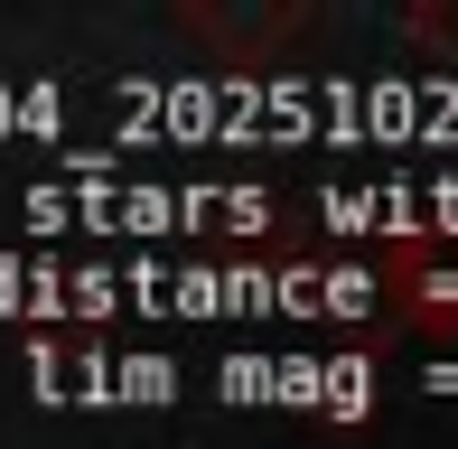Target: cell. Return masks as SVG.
Segmentation results:
<instances>
[{"instance_id": "6da1fadb", "label": "cell", "mask_w": 458, "mask_h": 449, "mask_svg": "<svg viewBox=\"0 0 458 449\" xmlns=\"http://www.w3.org/2000/svg\"><path fill=\"white\" fill-rule=\"evenodd\" d=\"M393 318L421 337H458V234H393L384 243Z\"/></svg>"}, {"instance_id": "7a4b0ae2", "label": "cell", "mask_w": 458, "mask_h": 449, "mask_svg": "<svg viewBox=\"0 0 458 449\" xmlns=\"http://www.w3.org/2000/svg\"><path fill=\"white\" fill-rule=\"evenodd\" d=\"M187 38H206V47H262V38H300L309 10H272V19H225V10H178Z\"/></svg>"}, {"instance_id": "3957f363", "label": "cell", "mask_w": 458, "mask_h": 449, "mask_svg": "<svg viewBox=\"0 0 458 449\" xmlns=\"http://www.w3.org/2000/svg\"><path fill=\"white\" fill-rule=\"evenodd\" d=\"M411 38H430V47H458V10H403Z\"/></svg>"}]
</instances>
